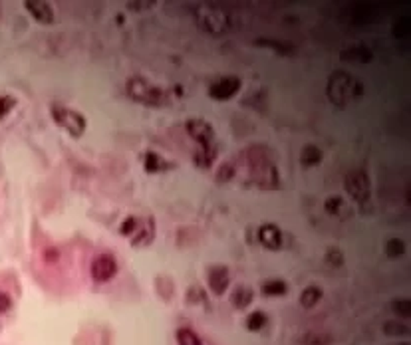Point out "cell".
<instances>
[{
    "label": "cell",
    "instance_id": "cell-1",
    "mask_svg": "<svg viewBox=\"0 0 411 345\" xmlns=\"http://www.w3.org/2000/svg\"><path fill=\"white\" fill-rule=\"evenodd\" d=\"M187 131L191 137L199 143V153L195 157L199 167H211L213 157L217 151V137L213 127L203 120H189L187 121Z\"/></svg>",
    "mask_w": 411,
    "mask_h": 345
},
{
    "label": "cell",
    "instance_id": "cell-2",
    "mask_svg": "<svg viewBox=\"0 0 411 345\" xmlns=\"http://www.w3.org/2000/svg\"><path fill=\"white\" fill-rule=\"evenodd\" d=\"M326 91H328V98H330L332 104L338 105V107H346L352 102V98L361 96V86L350 74L338 69L330 76Z\"/></svg>",
    "mask_w": 411,
    "mask_h": 345
},
{
    "label": "cell",
    "instance_id": "cell-3",
    "mask_svg": "<svg viewBox=\"0 0 411 345\" xmlns=\"http://www.w3.org/2000/svg\"><path fill=\"white\" fill-rule=\"evenodd\" d=\"M52 120L56 121L62 129H66L72 137H82L86 133V118L78 113L76 109L54 105L52 107Z\"/></svg>",
    "mask_w": 411,
    "mask_h": 345
},
{
    "label": "cell",
    "instance_id": "cell-4",
    "mask_svg": "<svg viewBox=\"0 0 411 345\" xmlns=\"http://www.w3.org/2000/svg\"><path fill=\"white\" fill-rule=\"evenodd\" d=\"M127 93L136 102L145 105H161L165 102V93L159 87H155L149 82H145L143 78H131L127 82Z\"/></svg>",
    "mask_w": 411,
    "mask_h": 345
},
{
    "label": "cell",
    "instance_id": "cell-5",
    "mask_svg": "<svg viewBox=\"0 0 411 345\" xmlns=\"http://www.w3.org/2000/svg\"><path fill=\"white\" fill-rule=\"evenodd\" d=\"M346 190L348 194L356 201V203H368L370 201V194H372V185H370V179L363 171H352L346 175Z\"/></svg>",
    "mask_w": 411,
    "mask_h": 345
},
{
    "label": "cell",
    "instance_id": "cell-6",
    "mask_svg": "<svg viewBox=\"0 0 411 345\" xmlns=\"http://www.w3.org/2000/svg\"><path fill=\"white\" fill-rule=\"evenodd\" d=\"M197 20L201 28H205L207 32H213V34H221L229 30V14L215 6H203V10L197 14Z\"/></svg>",
    "mask_w": 411,
    "mask_h": 345
},
{
    "label": "cell",
    "instance_id": "cell-7",
    "mask_svg": "<svg viewBox=\"0 0 411 345\" xmlns=\"http://www.w3.org/2000/svg\"><path fill=\"white\" fill-rule=\"evenodd\" d=\"M89 270H92V278L98 284H105L118 274V260L114 258L112 254H98L96 258L92 260Z\"/></svg>",
    "mask_w": 411,
    "mask_h": 345
},
{
    "label": "cell",
    "instance_id": "cell-8",
    "mask_svg": "<svg viewBox=\"0 0 411 345\" xmlns=\"http://www.w3.org/2000/svg\"><path fill=\"white\" fill-rule=\"evenodd\" d=\"M240 89V80L237 76H224L215 80L211 86H209V96L217 102H224V100H231L237 91Z\"/></svg>",
    "mask_w": 411,
    "mask_h": 345
},
{
    "label": "cell",
    "instance_id": "cell-9",
    "mask_svg": "<svg viewBox=\"0 0 411 345\" xmlns=\"http://www.w3.org/2000/svg\"><path fill=\"white\" fill-rule=\"evenodd\" d=\"M229 270L224 266H213L209 268L207 272V282H209V288L213 290L215 296H223L224 290L229 288Z\"/></svg>",
    "mask_w": 411,
    "mask_h": 345
},
{
    "label": "cell",
    "instance_id": "cell-10",
    "mask_svg": "<svg viewBox=\"0 0 411 345\" xmlns=\"http://www.w3.org/2000/svg\"><path fill=\"white\" fill-rule=\"evenodd\" d=\"M26 10L30 12V16L38 20L40 24H52L54 22V6L50 2H44V0H28L24 2Z\"/></svg>",
    "mask_w": 411,
    "mask_h": 345
},
{
    "label": "cell",
    "instance_id": "cell-11",
    "mask_svg": "<svg viewBox=\"0 0 411 345\" xmlns=\"http://www.w3.org/2000/svg\"><path fill=\"white\" fill-rule=\"evenodd\" d=\"M258 241L268 250H278L282 246V232L276 225H262L258 228Z\"/></svg>",
    "mask_w": 411,
    "mask_h": 345
},
{
    "label": "cell",
    "instance_id": "cell-12",
    "mask_svg": "<svg viewBox=\"0 0 411 345\" xmlns=\"http://www.w3.org/2000/svg\"><path fill=\"white\" fill-rule=\"evenodd\" d=\"M340 58H342L344 62H354V64H368V62H372L374 54L370 52L368 48H363V46H352V48L344 50V52L340 54Z\"/></svg>",
    "mask_w": 411,
    "mask_h": 345
},
{
    "label": "cell",
    "instance_id": "cell-13",
    "mask_svg": "<svg viewBox=\"0 0 411 345\" xmlns=\"http://www.w3.org/2000/svg\"><path fill=\"white\" fill-rule=\"evenodd\" d=\"M154 223H151V221H145V226L137 225L136 232L131 234V244H134V246H145V244H149V242L154 241Z\"/></svg>",
    "mask_w": 411,
    "mask_h": 345
},
{
    "label": "cell",
    "instance_id": "cell-14",
    "mask_svg": "<svg viewBox=\"0 0 411 345\" xmlns=\"http://www.w3.org/2000/svg\"><path fill=\"white\" fill-rule=\"evenodd\" d=\"M322 296H324V292H322V288H318V286H306L304 290H302V293H300V304L304 306V308H314L320 300H322Z\"/></svg>",
    "mask_w": 411,
    "mask_h": 345
},
{
    "label": "cell",
    "instance_id": "cell-15",
    "mask_svg": "<svg viewBox=\"0 0 411 345\" xmlns=\"http://www.w3.org/2000/svg\"><path fill=\"white\" fill-rule=\"evenodd\" d=\"M253 298H255V293H253V290L251 288H246V286H240V288H237L235 290V293H233V306L235 308H246L251 302H253Z\"/></svg>",
    "mask_w": 411,
    "mask_h": 345
},
{
    "label": "cell",
    "instance_id": "cell-16",
    "mask_svg": "<svg viewBox=\"0 0 411 345\" xmlns=\"http://www.w3.org/2000/svg\"><path fill=\"white\" fill-rule=\"evenodd\" d=\"M302 345H330L332 344V335L330 333H318V331H308L300 337Z\"/></svg>",
    "mask_w": 411,
    "mask_h": 345
},
{
    "label": "cell",
    "instance_id": "cell-17",
    "mask_svg": "<svg viewBox=\"0 0 411 345\" xmlns=\"http://www.w3.org/2000/svg\"><path fill=\"white\" fill-rule=\"evenodd\" d=\"M288 292V284L284 280H268L262 284V293L264 296H284Z\"/></svg>",
    "mask_w": 411,
    "mask_h": 345
},
{
    "label": "cell",
    "instance_id": "cell-18",
    "mask_svg": "<svg viewBox=\"0 0 411 345\" xmlns=\"http://www.w3.org/2000/svg\"><path fill=\"white\" fill-rule=\"evenodd\" d=\"M175 340H177V345H203L201 337H199L193 329H189V328L177 329Z\"/></svg>",
    "mask_w": 411,
    "mask_h": 345
},
{
    "label": "cell",
    "instance_id": "cell-19",
    "mask_svg": "<svg viewBox=\"0 0 411 345\" xmlns=\"http://www.w3.org/2000/svg\"><path fill=\"white\" fill-rule=\"evenodd\" d=\"M266 324H268V318H266L264 311H253L246 318V329L249 331H262V329L266 328Z\"/></svg>",
    "mask_w": 411,
    "mask_h": 345
},
{
    "label": "cell",
    "instance_id": "cell-20",
    "mask_svg": "<svg viewBox=\"0 0 411 345\" xmlns=\"http://www.w3.org/2000/svg\"><path fill=\"white\" fill-rule=\"evenodd\" d=\"M302 163L308 165V167L320 165V163H322V151H320L316 145H306V147L302 149Z\"/></svg>",
    "mask_w": 411,
    "mask_h": 345
},
{
    "label": "cell",
    "instance_id": "cell-21",
    "mask_svg": "<svg viewBox=\"0 0 411 345\" xmlns=\"http://www.w3.org/2000/svg\"><path fill=\"white\" fill-rule=\"evenodd\" d=\"M383 250H386V254H388L390 258H399V256H403V252H405V242L399 241V238H390V241L386 242Z\"/></svg>",
    "mask_w": 411,
    "mask_h": 345
},
{
    "label": "cell",
    "instance_id": "cell-22",
    "mask_svg": "<svg viewBox=\"0 0 411 345\" xmlns=\"http://www.w3.org/2000/svg\"><path fill=\"white\" fill-rule=\"evenodd\" d=\"M392 311L399 318H410L411 315V302L408 298H401V300H394L392 302Z\"/></svg>",
    "mask_w": 411,
    "mask_h": 345
},
{
    "label": "cell",
    "instance_id": "cell-23",
    "mask_svg": "<svg viewBox=\"0 0 411 345\" xmlns=\"http://www.w3.org/2000/svg\"><path fill=\"white\" fill-rule=\"evenodd\" d=\"M344 207V201L340 197H328L324 201V208L328 214H332V216H336V214H340V210Z\"/></svg>",
    "mask_w": 411,
    "mask_h": 345
},
{
    "label": "cell",
    "instance_id": "cell-24",
    "mask_svg": "<svg viewBox=\"0 0 411 345\" xmlns=\"http://www.w3.org/2000/svg\"><path fill=\"white\" fill-rule=\"evenodd\" d=\"M383 331L388 335H408L410 333V328L403 326V324H397V322H386L383 324Z\"/></svg>",
    "mask_w": 411,
    "mask_h": 345
},
{
    "label": "cell",
    "instance_id": "cell-25",
    "mask_svg": "<svg viewBox=\"0 0 411 345\" xmlns=\"http://www.w3.org/2000/svg\"><path fill=\"white\" fill-rule=\"evenodd\" d=\"M326 262L330 264V266H334V268H340L344 264V254L340 248H330L328 252H326Z\"/></svg>",
    "mask_w": 411,
    "mask_h": 345
},
{
    "label": "cell",
    "instance_id": "cell-26",
    "mask_svg": "<svg viewBox=\"0 0 411 345\" xmlns=\"http://www.w3.org/2000/svg\"><path fill=\"white\" fill-rule=\"evenodd\" d=\"M410 28H411L410 18L408 16L399 18V20L394 24V34L397 36V38H405V36H410Z\"/></svg>",
    "mask_w": 411,
    "mask_h": 345
},
{
    "label": "cell",
    "instance_id": "cell-27",
    "mask_svg": "<svg viewBox=\"0 0 411 345\" xmlns=\"http://www.w3.org/2000/svg\"><path fill=\"white\" fill-rule=\"evenodd\" d=\"M145 169L149 172L161 171V169H163V161L155 155V153H147V155H145Z\"/></svg>",
    "mask_w": 411,
    "mask_h": 345
},
{
    "label": "cell",
    "instance_id": "cell-28",
    "mask_svg": "<svg viewBox=\"0 0 411 345\" xmlns=\"http://www.w3.org/2000/svg\"><path fill=\"white\" fill-rule=\"evenodd\" d=\"M14 105H17V100H14L12 96H2V98H0V120H2L4 115H8V111H10Z\"/></svg>",
    "mask_w": 411,
    "mask_h": 345
},
{
    "label": "cell",
    "instance_id": "cell-29",
    "mask_svg": "<svg viewBox=\"0 0 411 345\" xmlns=\"http://www.w3.org/2000/svg\"><path fill=\"white\" fill-rule=\"evenodd\" d=\"M137 225H139V221H137L136 216H129V219H125V221H123V225H121V228H120L121 234H123V236H131V234L136 232Z\"/></svg>",
    "mask_w": 411,
    "mask_h": 345
},
{
    "label": "cell",
    "instance_id": "cell-30",
    "mask_svg": "<svg viewBox=\"0 0 411 345\" xmlns=\"http://www.w3.org/2000/svg\"><path fill=\"white\" fill-rule=\"evenodd\" d=\"M10 306H12L10 296L6 292H0V313H6V311L10 310Z\"/></svg>",
    "mask_w": 411,
    "mask_h": 345
},
{
    "label": "cell",
    "instance_id": "cell-31",
    "mask_svg": "<svg viewBox=\"0 0 411 345\" xmlns=\"http://www.w3.org/2000/svg\"><path fill=\"white\" fill-rule=\"evenodd\" d=\"M151 6H154V2H129L127 4L129 10H145V8H151Z\"/></svg>",
    "mask_w": 411,
    "mask_h": 345
}]
</instances>
